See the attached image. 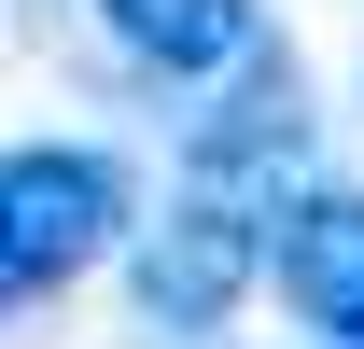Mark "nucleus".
Wrapping results in <instances>:
<instances>
[{
	"label": "nucleus",
	"instance_id": "f03ea898",
	"mask_svg": "<svg viewBox=\"0 0 364 349\" xmlns=\"http://www.w3.org/2000/svg\"><path fill=\"white\" fill-rule=\"evenodd\" d=\"M252 279H267V196H225V182H182V210L127 238V294L154 336H225Z\"/></svg>",
	"mask_w": 364,
	"mask_h": 349
},
{
	"label": "nucleus",
	"instance_id": "f257e3e1",
	"mask_svg": "<svg viewBox=\"0 0 364 349\" xmlns=\"http://www.w3.org/2000/svg\"><path fill=\"white\" fill-rule=\"evenodd\" d=\"M112 238H127V168L98 140H14L0 154V307L70 294Z\"/></svg>",
	"mask_w": 364,
	"mask_h": 349
},
{
	"label": "nucleus",
	"instance_id": "39448f33",
	"mask_svg": "<svg viewBox=\"0 0 364 349\" xmlns=\"http://www.w3.org/2000/svg\"><path fill=\"white\" fill-rule=\"evenodd\" d=\"M350 349H364V336H350Z\"/></svg>",
	"mask_w": 364,
	"mask_h": 349
},
{
	"label": "nucleus",
	"instance_id": "20e7f679",
	"mask_svg": "<svg viewBox=\"0 0 364 349\" xmlns=\"http://www.w3.org/2000/svg\"><path fill=\"white\" fill-rule=\"evenodd\" d=\"M85 14L140 56V70H168V84H225L238 56L267 43V14H252V0H85Z\"/></svg>",
	"mask_w": 364,
	"mask_h": 349
},
{
	"label": "nucleus",
	"instance_id": "7ed1b4c3",
	"mask_svg": "<svg viewBox=\"0 0 364 349\" xmlns=\"http://www.w3.org/2000/svg\"><path fill=\"white\" fill-rule=\"evenodd\" d=\"M267 279L309 336H336V349L364 336V196L350 182H294L267 210Z\"/></svg>",
	"mask_w": 364,
	"mask_h": 349
}]
</instances>
